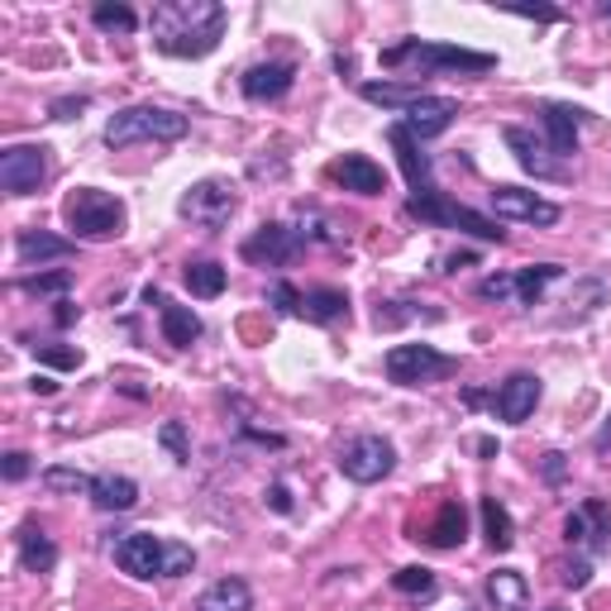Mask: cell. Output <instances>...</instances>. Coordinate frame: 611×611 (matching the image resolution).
<instances>
[{
	"label": "cell",
	"mask_w": 611,
	"mask_h": 611,
	"mask_svg": "<svg viewBox=\"0 0 611 611\" xmlns=\"http://www.w3.org/2000/svg\"><path fill=\"white\" fill-rule=\"evenodd\" d=\"M225 6L221 0H163L149 14L153 49L168 57H206L225 39Z\"/></svg>",
	"instance_id": "obj_1"
},
{
	"label": "cell",
	"mask_w": 611,
	"mask_h": 611,
	"mask_svg": "<svg viewBox=\"0 0 611 611\" xmlns=\"http://www.w3.org/2000/svg\"><path fill=\"white\" fill-rule=\"evenodd\" d=\"M63 221L77 239H92V244H106V239H120L125 225H129V211L120 196L100 192V186H72L67 201H63Z\"/></svg>",
	"instance_id": "obj_2"
},
{
	"label": "cell",
	"mask_w": 611,
	"mask_h": 611,
	"mask_svg": "<svg viewBox=\"0 0 611 611\" xmlns=\"http://www.w3.org/2000/svg\"><path fill=\"white\" fill-rule=\"evenodd\" d=\"M383 67H416V72H492L497 57L473 53L459 43H435V39H401L383 49Z\"/></svg>",
	"instance_id": "obj_3"
},
{
	"label": "cell",
	"mask_w": 611,
	"mask_h": 611,
	"mask_svg": "<svg viewBox=\"0 0 611 611\" xmlns=\"http://www.w3.org/2000/svg\"><path fill=\"white\" fill-rule=\"evenodd\" d=\"M186 129H192V120L168 106H129L106 120V143L110 149H129V143H178V139H186Z\"/></svg>",
	"instance_id": "obj_4"
},
{
	"label": "cell",
	"mask_w": 611,
	"mask_h": 611,
	"mask_svg": "<svg viewBox=\"0 0 611 611\" xmlns=\"http://www.w3.org/2000/svg\"><path fill=\"white\" fill-rule=\"evenodd\" d=\"M406 215L411 221H426V225H440V229H459V235H473V239H483V244H506V229L502 221H492V215L483 211H469V206H459V201H449L444 192H416L411 201H406Z\"/></svg>",
	"instance_id": "obj_5"
},
{
	"label": "cell",
	"mask_w": 611,
	"mask_h": 611,
	"mask_svg": "<svg viewBox=\"0 0 611 611\" xmlns=\"http://www.w3.org/2000/svg\"><path fill=\"white\" fill-rule=\"evenodd\" d=\"M383 368H387V383H397V387H430V383L454 377L459 358L435 344H392Z\"/></svg>",
	"instance_id": "obj_6"
},
{
	"label": "cell",
	"mask_w": 611,
	"mask_h": 611,
	"mask_svg": "<svg viewBox=\"0 0 611 611\" xmlns=\"http://www.w3.org/2000/svg\"><path fill=\"white\" fill-rule=\"evenodd\" d=\"M178 211L201 229H225L229 215L239 211V186L229 178H201V182H192L182 192Z\"/></svg>",
	"instance_id": "obj_7"
},
{
	"label": "cell",
	"mask_w": 611,
	"mask_h": 611,
	"mask_svg": "<svg viewBox=\"0 0 611 611\" xmlns=\"http://www.w3.org/2000/svg\"><path fill=\"white\" fill-rule=\"evenodd\" d=\"M392 469H397V444H392L387 435H354V440L340 449V473L358 487L383 483Z\"/></svg>",
	"instance_id": "obj_8"
},
{
	"label": "cell",
	"mask_w": 611,
	"mask_h": 611,
	"mask_svg": "<svg viewBox=\"0 0 611 611\" xmlns=\"http://www.w3.org/2000/svg\"><path fill=\"white\" fill-rule=\"evenodd\" d=\"M49 182V149L43 143H10L0 153V186L10 196H34Z\"/></svg>",
	"instance_id": "obj_9"
},
{
	"label": "cell",
	"mask_w": 611,
	"mask_h": 611,
	"mask_svg": "<svg viewBox=\"0 0 611 611\" xmlns=\"http://www.w3.org/2000/svg\"><path fill=\"white\" fill-rule=\"evenodd\" d=\"M301 249H306V235L301 229H292V225H258L249 239H244V258L249 264H258V268H287L292 258H301Z\"/></svg>",
	"instance_id": "obj_10"
},
{
	"label": "cell",
	"mask_w": 611,
	"mask_h": 611,
	"mask_svg": "<svg viewBox=\"0 0 611 611\" xmlns=\"http://www.w3.org/2000/svg\"><path fill=\"white\" fill-rule=\"evenodd\" d=\"M115 564H120V574L139 578V583H153V578H168V545L149 530H135L115 545Z\"/></svg>",
	"instance_id": "obj_11"
},
{
	"label": "cell",
	"mask_w": 611,
	"mask_h": 611,
	"mask_svg": "<svg viewBox=\"0 0 611 611\" xmlns=\"http://www.w3.org/2000/svg\"><path fill=\"white\" fill-rule=\"evenodd\" d=\"M487 201H492V211H497V221L540 225V229L559 225V206H555V201L535 196V192H526V186H492Z\"/></svg>",
	"instance_id": "obj_12"
},
{
	"label": "cell",
	"mask_w": 611,
	"mask_h": 611,
	"mask_svg": "<svg viewBox=\"0 0 611 611\" xmlns=\"http://www.w3.org/2000/svg\"><path fill=\"white\" fill-rule=\"evenodd\" d=\"M540 392H545V383L535 373H512L497 392H492V411H497V420H506V426H521V420L535 416Z\"/></svg>",
	"instance_id": "obj_13"
},
{
	"label": "cell",
	"mask_w": 611,
	"mask_h": 611,
	"mask_svg": "<svg viewBox=\"0 0 611 611\" xmlns=\"http://www.w3.org/2000/svg\"><path fill=\"white\" fill-rule=\"evenodd\" d=\"M506 149L516 153V163L526 168L530 178H540V182H569V163L549 153L545 143L530 135V129H521V125H512V129H506Z\"/></svg>",
	"instance_id": "obj_14"
},
{
	"label": "cell",
	"mask_w": 611,
	"mask_h": 611,
	"mask_svg": "<svg viewBox=\"0 0 611 611\" xmlns=\"http://www.w3.org/2000/svg\"><path fill=\"white\" fill-rule=\"evenodd\" d=\"M330 182H340L354 196H383L387 192V172L373 163L368 153H344L330 163Z\"/></svg>",
	"instance_id": "obj_15"
},
{
	"label": "cell",
	"mask_w": 611,
	"mask_h": 611,
	"mask_svg": "<svg viewBox=\"0 0 611 611\" xmlns=\"http://www.w3.org/2000/svg\"><path fill=\"white\" fill-rule=\"evenodd\" d=\"M454 115H459V100L454 96H420L411 110H406V129L426 143V139H440L449 125H454Z\"/></svg>",
	"instance_id": "obj_16"
},
{
	"label": "cell",
	"mask_w": 611,
	"mask_h": 611,
	"mask_svg": "<svg viewBox=\"0 0 611 611\" xmlns=\"http://www.w3.org/2000/svg\"><path fill=\"white\" fill-rule=\"evenodd\" d=\"M292 82H297L292 63H258L239 77V92L249 100H282L287 92H292Z\"/></svg>",
	"instance_id": "obj_17"
},
{
	"label": "cell",
	"mask_w": 611,
	"mask_h": 611,
	"mask_svg": "<svg viewBox=\"0 0 611 611\" xmlns=\"http://www.w3.org/2000/svg\"><path fill=\"white\" fill-rule=\"evenodd\" d=\"M578 120H583V110L559 106V100H549V106L540 110V125H545V135H549V153L564 158V163L578 153Z\"/></svg>",
	"instance_id": "obj_18"
},
{
	"label": "cell",
	"mask_w": 611,
	"mask_h": 611,
	"mask_svg": "<svg viewBox=\"0 0 611 611\" xmlns=\"http://www.w3.org/2000/svg\"><path fill=\"white\" fill-rule=\"evenodd\" d=\"M387 139H392V153H397V163H401V178L416 186V192H430V158L420 153V139L411 135L406 125H392L387 129Z\"/></svg>",
	"instance_id": "obj_19"
},
{
	"label": "cell",
	"mask_w": 611,
	"mask_h": 611,
	"mask_svg": "<svg viewBox=\"0 0 611 611\" xmlns=\"http://www.w3.org/2000/svg\"><path fill=\"white\" fill-rule=\"evenodd\" d=\"M487 607L492 611H530V583L521 569H492L487 574Z\"/></svg>",
	"instance_id": "obj_20"
},
{
	"label": "cell",
	"mask_w": 611,
	"mask_h": 611,
	"mask_svg": "<svg viewBox=\"0 0 611 611\" xmlns=\"http://www.w3.org/2000/svg\"><path fill=\"white\" fill-rule=\"evenodd\" d=\"M420 540H426L430 549H459L463 540H469V512H463V502H444Z\"/></svg>",
	"instance_id": "obj_21"
},
{
	"label": "cell",
	"mask_w": 611,
	"mask_h": 611,
	"mask_svg": "<svg viewBox=\"0 0 611 611\" xmlns=\"http://www.w3.org/2000/svg\"><path fill=\"white\" fill-rule=\"evenodd\" d=\"M14 254H20L24 268H34V264H57V258H72V254H77V244L57 239V235H43V229H24V235L14 239Z\"/></svg>",
	"instance_id": "obj_22"
},
{
	"label": "cell",
	"mask_w": 611,
	"mask_h": 611,
	"mask_svg": "<svg viewBox=\"0 0 611 611\" xmlns=\"http://www.w3.org/2000/svg\"><path fill=\"white\" fill-rule=\"evenodd\" d=\"M301 315L311 320V325L349 320V292H340V287H311V292H301Z\"/></svg>",
	"instance_id": "obj_23"
},
{
	"label": "cell",
	"mask_w": 611,
	"mask_h": 611,
	"mask_svg": "<svg viewBox=\"0 0 611 611\" xmlns=\"http://www.w3.org/2000/svg\"><path fill=\"white\" fill-rule=\"evenodd\" d=\"M158 320H163V340L172 349H192L201 340V315L192 311V306L163 301V306H158Z\"/></svg>",
	"instance_id": "obj_24"
},
{
	"label": "cell",
	"mask_w": 611,
	"mask_h": 611,
	"mask_svg": "<svg viewBox=\"0 0 611 611\" xmlns=\"http://www.w3.org/2000/svg\"><path fill=\"white\" fill-rule=\"evenodd\" d=\"M196 611H254V588L244 578H221L196 598Z\"/></svg>",
	"instance_id": "obj_25"
},
{
	"label": "cell",
	"mask_w": 611,
	"mask_h": 611,
	"mask_svg": "<svg viewBox=\"0 0 611 611\" xmlns=\"http://www.w3.org/2000/svg\"><path fill=\"white\" fill-rule=\"evenodd\" d=\"M92 502L100 506V512H129V506L139 502V483H135V478H125V473H96Z\"/></svg>",
	"instance_id": "obj_26"
},
{
	"label": "cell",
	"mask_w": 611,
	"mask_h": 611,
	"mask_svg": "<svg viewBox=\"0 0 611 611\" xmlns=\"http://www.w3.org/2000/svg\"><path fill=\"white\" fill-rule=\"evenodd\" d=\"M358 96L368 100V106H383V110H411L420 96H426V86L416 82H363Z\"/></svg>",
	"instance_id": "obj_27"
},
{
	"label": "cell",
	"mask_w": 611,
	"mask_h": 611,
	"mask_svg": "<svg viewBox=\"0 0 611 611\" xmlns=\"http://www.w3.org/2000/svg\"><path fill=\"white\" fill-rule=\"evenodd\" d=\"M20 564H24V574H49L53 564H57V545L43 535L39 526H20Z\"/></svg>",
	"instance_id": "obj_28"
},
{
	"label": "cell",
	"mask_w": 611,
	"mask_h": 611,
	"mask_svg": "<svg viewBox=\"0 0 611 611\" xmlns=\"http://www.w3.org/2000/svg\"><path fill=\"white\" fill-rule=\"evenodd\" d=\"M483 535H487V549H497V555H506V549L516 545V526H512V512L497 502V497H483Z\"/></svg>",
	"instance_id": "obj_29"
},
{
	"label": "cell",
	"mask_w": 611,
	"mask_h": 611,
	"mask_svg": "<svg viewBox=\"0 0 611 611\" xmlns=\"http://www.w3.org/2000/svg\"><path fill=\"white\" fill-rule=\"evenodd\" d=\"M182 278H186V287H192V297L211 301V297H221V292H225L229 272H225L221 264H211V258H201V264H186V268H182Z\"/></svg>",
	"instance_id": "obj_30"
},
{
	"label": "cell",
	"mask_w": 611,
	"mask_h": 611,
	"mask_svg": "<svg viewBox=\"0 0 611 611\" xmlns=\"http://www.w3.org/2000/svg\"><path fill=\"white\" fill-rule=\"evenodd\" d=\"M559 272H564L559 264H535V268H521V272H516V301H521V306H535V301L545 297V287L559 278Z\"/></svg>",
	"instance_id": "obj_31"
},
{
	"label": "cell",
	"mask_w": 611,
	"mask_h": 611,
	"mask_svg": "<svg viewBox=\"0 0 611 611\" xmlns=\"http://www.w3.org/2000/svg\"><path fill=\"white\" fill-rule=\"evenodd\" d=\"M39 483L49 487V492H63V497H92V483H96V478L82 473V469H63V463H57V469H43Z\"/></svg>",
	"instance_id": "obj_32"
},
{
	"label": "cell",
	"mask_w": 611,
	"mask_h": 611,
	"mask_svg": "<svg viewBox=\"0 0 611 611\" xmlns=\"http://www.w3.org/2000/svg\"><path fill=\"white\" fill-rule=\"evenodd\" d=\"M578 512L588 516V549H592V555H607V549H611V506L592 497V502L578 506Z\"/></svg>",
	"instance_id": "obj_33"
},
{
	"label": "cell",
	"mask_w": 611,
	"mask_h": 611,
	"mask_svg": "<svg viewBox=\"0 0 611 611\" xmlns=\"http://www.w3.org/2000/svg\"><path fill=\"white\" fill-rule=\"evenodd\" d=\"M440 320V311H420V301H383L377 306V315H373V325L377 330H397V325H406V320Z\"/></svg>",
	"instance_id": "obj_34"
},
{
	"label": "cell",
	"mask_w": 611,
	"mask_h": 611,
	"mask_svg": "<svg viewBox=\"0 0 611 611\" xmlns=\"http://www.w3.org/2000/svg\"><path fill=\"white\" fill-rule=\"evenodd\" d=\"M392 588L401 592V598H435V574L430 569H420V564H411V569H397L392 574Z\"/></svg>",
	"instance_id": "obj_35"
},
{
	"label": "cell",
	"mask_w": 611,
	"mask_h": 611,
	"mask_svg": "<svg viewBox=\"0 0 611 611\" xmlns=\"http://www.w3.org/2000/svg\"><path fill=\"white\" fill-rule=\"evenodd\" d=\"M92 20H96V29H106V34H129V29L139 24V14L129 6H110V0H106V6L92 10Z\"/></svg>",
	"instance_id": "obj_36"
},
{
	"label": "cell",
	"mask_w": 611,
	"mask_h": 611,
	"mask_svg": "<svg viewBox=\"0 0 611 611\" xmlns=\"http://www.w3.org/2000/svg\"><path fill=\"white\" fill-rule=\"evenodd\" d=\"M478 297L487 301H512L516 297V272H492V278L478 282Z\"/></svg>",
	"instance_id": "obj_37"
},
{
	"label": "cell",
	"mask_w": 611,
	"mask_h": 611,
	"mask_svg": "<svg viewBox=\"0 0 611 611\" xmlns=\"http://www.w3.org/2000/svg\"><path fill=\"white\" fill-rule=\"evenodd\" d=\"M72 272H39V278H24L20 292H67Z\"/></svg>",
	"instance_id": "obj_38"
},
{
	"label": "cell",
	"mask_w": 611,
	"mask_h": 611,
	"mask_svg": "<svg viewBox=\"0 0 611 611\" xmlns=\"http://www.w3.org/2000/svg\"><path fill=\"white\" fill-rule=\"evenodd\" d=\"M158 440H163V444L172 449V459H178V463L192 459V449H186V430H182V420H168V426L158 430Z\"/></svg>",
	"instance_id": "obj_39"
},
{
	"label": "cell",
	"mask_w": 611,
	"mask_h": 611,
	"mask_svg": "<svg viewBox=\"0 0 611 611\" xmlns=\"http://www.w3.org/2000/svg\"><path fill=\"white\" fill-rule=\"evenodd\" d=\"M0 473H6V483H24V478L34 473V463H29L24 449H10V454L0 459Z\"/></svg>",
	"instance_id": "obj_40"
},
{
	"label": "cell",
	"mask_w": 611,
	"mask_h": 611,
	"mask_svg": "<svg viewBox=\"0 0 611 611\" xmlns=\"http://www.w3.org/2000/svg\"><path fill=\"white\" fill-rule=\"evenodd\" d=\"M196 569V555L186 545H168V578H182Z\"/></svg>",
	"instance_id": "obj_41"
},
{
	"label": "cell",
	"mask_w": 611,
	"mask_h": 611,
	"mask_svg": "<svg viewBox=\"0 0 611 611\" xmlns=\"http://www.w3.org/2000/svg\"><path fill=\"white\" fill-rule=\"evenodd\" d=\"M559 578H564V588H588L592 583V564L588 559H569L559 569Z\"/></svg>",
	"instance_id": "obj_42"
},
{
	"label": "cell",
	"mask_w": 611,
	"mask_h": 611,
	"mask_svg": "<svg viewBox=\"0 0 611 611\" xmlns=\"http://www.w3.org/2000/svg\"><path fill=\"white\" fill-rule=\"evenodd\" d=\"M272 306H278L282 315H301V292L292 282H278V287H272Z\"/></svg>",
	"instance_id": "obj_43"
},
{
	"label": "cell",
	"mask_w": 611,
	"mask_h": 611,
	"mask_svg": "<svg viewBox=\"0 0 611 611\" xmlns=\"http://www.w3.org/2000/svg\"><path fill=\"white\" fill-rule=\"evenodd\" d=\"M512 14H521V20H540V24H559L564 20V10L555 6H506Z\"/></svg>",
	"instance_id": "obj_44"
},
{
	"label": "cell",
	"mask_w": 611,
	"mask_h": 611,
	"mask_svg": "<svg viewBox=\"0 0 611 611\" xmlns=\"http://www.w3.org/2000/svg\"><path fill=\"white\" fill-rule=\"evenodd\" d=\"M43 363H53V368H77L82 363V349H39Z\"/></svg>",
	"instance_id": "obj_45"
},
{
	"label": "cell",
	"mask_w": 611,
	"mask_h": 611,
	"mask_svg": "<svg viewBox=\"0 0 611 611\" xmlns=\"http://www.w3.org/2000/svg\"><path fill=\"white\" fill-rule=\"evenodd\" d=\"M564 540H569V545H588V516L583 512H569V521H564Z\"/></svg>",
	"instance_id": "obj_46"
},
{
	"label": "cell",
	"mask_w": 611,
	"mask_h": 611,
	"mask_svg": "<svg viewBox=\"0 0 611 611\" xmlns=\"http://www.w3.org/2000/svg\"><path fill=\"white\" fill-rule=\"evenodd\" d=\"M264 502H268V506H272V512H278V516H287V512H292V492H287V483H268Z\"/></svg>",
	"instance_id": "obj_47"
},
{
	"label": "cell",
	"mask_w": 611,
	"mask_h": 611,
	"mask_svg": "<svg viewBox=\"0 0 611 611\" xmlns=\"http://www.w3.org/2000/svg\"><path fill=\"white\" fill-rule=\"evenodd\" d=\"M82 110H86V96H63V100H53V120H77Z\"/></svg>",
	"instance_id": "obj_48"
},
{
	"label": "cell",
	"mask_w": 611,
	"mask_h": 611,
	"mask_svg": "<svg viewBox=\"0 0 611 611\" xmlns=\"http://www.w3.org/2000/svg\"><path fill=\"white\" fill-rule=\"evenodd\" d=\"M545 478H549V483H559V478H564V454H545Z\"/></svg>",
	"instance_id": "obj_49"
},
{
	"label": "cell",
	"mask_w": 611,
	"mask_h": 611,
	"mask_svg": "<svg viewBox=\"0 0 611 611\" xmlns=\"http://www.w3.org/2000/svg\"><path fill=\"white\" fill-rule=\"evenodd\" d=\"M29 387H34L39 397H53V392H57V383H53V377H43V373H39V377H34V383H29Z\"/></svg>",
	"instance_id": "obj_50"
},
{
	"label": "cell",
	"mask_w": 611,
	"mask_h": 611,
	"mask_svg": "<svg viewBox=\"0 0 611 611\" xmlns=\"http://www.w3.org/2000/svg\"><path fill=\"white\" fill-rule=\"evenodd\" d=\"M77 320V311H72V301H57V325H72Z\"/></svg>",
	"instance_id": "obj_51"
},
{
	"label": "cell",
	"mask_w": 611,
	"mask_h": 611,
	"mask_svg": "<svg viewBox=\"0 0 611 611\" xmlns=\"http://www.w3.org/2000/svg\"><path fill=\"white\" fill-rule=\"evenodd\" d=\"M592 444H598V449H602V454H607V449H611V416H607V426L598 430V440H592Z\"/></svg>",
	"instance_id": "obj_52"
},
{
	"label": "cell",
	"mask_w": 611,
	"mask_h": 611,
	"mask_svg": "<svg viewBox=\"0 0 611 611\" xmlns=\"http://www.w3.org/2000/svg\"><path fill=\"white\" fill-rule=\"evenodd\" d=\"M473 449H478L483 459H492V454H497V440H473Z\"/></svg>",
	"instance_id": "obj_53"
},
{
	"label": "cell",
	"mask_w": 611,
	"mask_h": 611,
	"mask_svg": "<svg viewBox=\"0 0 611 611\" xmlns=\"http://www.w3.org/2000/svg\"><path fill=\"white\" fill-rule=\"evenodd\" d=\"M602 14H607V20H611V6H602Z\"/></svg>",
	"instance_id": "obj_54"
},
{
	"label": "cell",
	"mask_w": 611,
	"mask_h": 611,
	"mask_svg": "<svg viewBox=\"0 0 611 611\" xmlns=\"http://www.w3.org/2000/svg\"><path fill=\"white\" fill-rule=\"evenodd\" d=\"M549 611H564V607H549Z\"/></svg>",
	"instance_id": "obj_55"
},
{
	"label": "cell",
	"mask_w": 611,
	"mask_h": 611,
	"mask_svg": "<svg viewBox=\"0 0 611 611\" xmlns=\"http://www.w3.org/2000/svg\"><path fill=\"white\" fill-rule=\"evenodd\" d=\"M459 611H463V607H459Z\"/></svg>",
	"instance_id": "obj_56"
}]
</instances>
